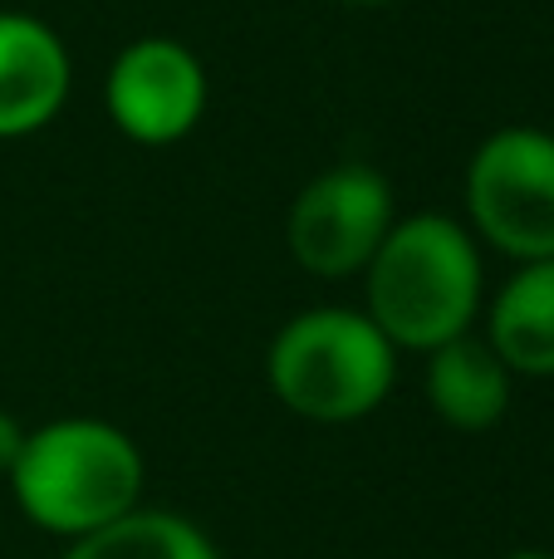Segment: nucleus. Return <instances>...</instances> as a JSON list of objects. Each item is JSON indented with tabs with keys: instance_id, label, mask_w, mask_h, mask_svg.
I'll return each mask as SVG.
<instances>
[{
	"instance_id": "obj_7",
	"label": "nucleus",
	"mask_w": 554,
	"mask_h": 559,
	"mask_svg": "<svg viewBox=\"0 0 554 559\" xmlns=\"http://www.w3.org/2000/svg\"><path fill=\"white\" fill-rule=\"evenodd\" d=\"M69 98V55L35 15L0 10V138L45 128Z\"/></svg>"
},
{
	"instance_id": "obj_4",
	"label": "nucleus",
	"mask_w": 554,
	"mask_h": 559,
	"mask_svg": "<svg viewBox=\"0 0 554 559\" xmlns=\"http://www.w3.org/2000/svg\"><path fill=\"white\" fill-rule=\"evenodd\" d=\"M467 212L510 261H554V133H491L467 167Z\"/></svg>"
},
{
	"instance_id": "obj_1",
	"label": "nucleus",
	"mask_w": 554,
	"mask_h": 559,
	"mask_svg": "<svg viewBox=\"0 0 554 559\" xmlns=\"http://www.w3.org/2000/svg\"><path fill=\"white\" fill-rule=\"evenodd\" d=\"M5 481L35 531L84 540L143 506L147 466L123 427L104 417H55L25 432Z\"/></svg>"
},
{
	"instance_id": "obj_11",
	"label": "nucleus",
	"mask_w": 554,
	"mask_h": 559,
	"mask_svg": "<svg viewBox=\"0 0 554 559\" xmlns=\"http://www.w3.org/2000/svg\"><path fill=\"white\" fill-rule=\"evenodd\" d=\"M20 447H25V427H20L15 417L0 407V476H10V466H15Z\"/></svg>"
},
{
	"instance_id": "obj_8",
	"label": "nucleus",
	"mask_w": 554,
	"mask_h": 559,
	"mask_svg": "<svg viewBox=\"0 0 554 559\" xmlns=\"http://www.w3.org/2000/svg\"><path fill=\"white\" fill-rule=\"evenodd\" d=\"M510 368L477 334H461L427 354V407L457 432H491L510 407Z\"/></svg>"
},
{
	"instance_id": "obj_12",
	"label": "nucleus",
	"mask_w": 554,
	"mask_h": 559,
	"mask_svg": "<svg viewBox=\"0 0 554 559\" xmlns=\"http://www.w3.org/2000/svg\"><path fill=\"white\" fill-rule=\"evenodd\" d=\"M506 559H554L550 550H516V555H506Z\"/></svg>"
},
{
	"instance_id": "obj_10",
	"label": "nucleus",
	"mask_w": 554,
	"mask_h": 559,
	"mask_svg": "<svg viewBox=\"0 0 554 559\" xmlns=\"http://www.w3.org/2000/svg\"><path fill=\"white\" fill-rule=\"evenodd\" d=\"M64 559H221L212 545V535L196 521L177 511H143L104 525V531L69 540Z\"/></svg>"
},
{
	"instance_id": "obj_5",
	"label": "nucleus",
	"mask_w": 554,
	"mask_h": 559,
	"mask_svg": "<svg viewBox=\"0 0 554 559\" xmlns=\"http://www.w3.org/2000/svg\"><path fill=\"white\" fill-rule=\"evenodd\" d=\"M393 231V192L383 173L344 163L320 173L290 212V251L320 280H349L369 271L383 236Z\"/></svg>"
},
{
	"instance_id": "obj_3",
	"label": "nucleus",
	"mask_w": 554,
	"mask_h": 559,
	"mask_svg": "<svg viewBox=\"0 0 554 559\" xmlns=\"http://www.w3.org/2000/svg\"><path fill=\"white\" fill-rule=\"evenodd\" d=\"M265 378L294 417L344 427L383 407L398 378V348L359 309H304L270 338Z\"/></svg>"
},
{
	"instance_id": "obj_6",
	"label": "nucleus",
	"mask_w": 554,
	"mask_h": 559,
	"mask_svg": "<svg viewBox=\"0 0 554 559\" xmlns=\"http://www.w3.org/2000/svg\"><path fill=\"white\" fill-rule=\"evenodd\" d=\"M108 118L133 143H177L202 123L206 74L186 45L162 35L133 39L104 79Z\"/></svg>"
},
{
	"instance_id": "obj_2",
	"label": "nucleus",
	"mask_w": 554,
	"mask_h": 559,
	"mask_svg": "<svg viewBox=\"0 0 554 559\" xmlns=\"http://www.w3.org/2000/svg\"><path fill=\"white\" fill-rule=\"evenodd\" d=\"M369 319L393 348L432 354L471 334L481 309V255L461 222L418 212L383 236L369 261Z\"/></svg>"
},
{
	"instance_id": "obj_9",
	"label": "nucleus",
	"mask_w": 554,
	"mask_h": 559,
	"mask_svg": "<svg viewBox=\"0 0 554 559\" xmlns=\"http://www.w3.org/2000/svg\"><path fill=\"white\" fill-rule=\"evenodd\" d=\"M486 344L510 373L554 378V261H530L501 285Z\"/></svg>"
},
{
	"instance_id": "obj_13",
	"label": "nucleus",
	"mask_w": 554,
	"mask_h": 559,
	"mask_svg": "<svg viewBox=\"0 0 554 559\" xmlns=\"http://www.w3.org/2000/svg\"><path fill=\"white\" fill-rule=\"evenodd\" d=\"M339 5H393V0H339Z\"/></svg>"
}]
</instances>
